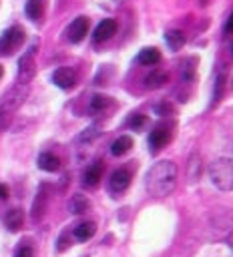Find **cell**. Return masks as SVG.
Returning a JSON list of instances; mask_svg holds the SVG:
<instances>
[{"instance_id":"cell-28","label":"cell","mask_w":233,"mask_h":257,"mask_svg":"<svg viewBox=\"0 0 233 257\" xmlns=\"http://www.w3.org/2000/svg\"><path fill=\"white\" fill-rule=\"evenodd\" d=\"M223 84H225V78H223V74H219V76H217V90H215V100H219V96H221V92H223Z\"/></svg>"},{"instance_id":"cell-6","label":"cell","mask_w":233,"mask_h":257,"mask_svg":"<svg viewBox=\"0 0 233 257\" xmlns=\"http://www.w3.org/2000/svg\"><path fill=\"white\" fill-rule=\"evenodd\" d=\"M52 82H54L58 88L68 90V88H72L74 82H76V72H74L72 68H68V66H60V68L54 70V74H52Z\"/></svg>"},{"instance_id":"cell-14","label":"cell","mask_w":233,"mask_h":257,"mask_svg":"<svg viewBox=\"0 0 233 257\" xmlns=\"http://www.w3.org/2000/svg\"><path fill=\"white\" fill-rule=\"evenodd\" d=\"M169 80V74L163 70H153L151 74L145 76V86L147 88H161L165 82Z\"/></svg>"},{"instance_id":"cell-3","label":"cell","mask_w":233,"mask_h":257,"mask_svg":"<svg viewBox=\"0 0 233 257\" xmlns=\"http://www.w3.org/2000/svg\"><path fill=\"white\" fill-rule=\"evenodd\" d=\"M24 96H26V86H14L0 102V131L6 128L10 124V118L12 114L16 112V108L24 102Z\"/></svg>"},{"instance_id":"cell-32","label":"cell","mask_w":233,"mask_h":257,"mask_svg":"<svg viewBox=\"0 0 233 257\" xmlns=\"http://www.w3.org/2000/svg\"><path fill=\"white\" fill-rule=\"evenodd\" d=\"M0 78H2V66H0Z\"/></svg>"},{"instance_id":"cell-22","label":"cell","mask_w":233,"mask_h":257,"mask_svg":"<svg viewBox=\"0 0 233 257\" xmlns=\"http://www.w3.org/2000/svg\"><path fill=\"white\" fill-rule=\"evenodd\" d=\"M44 211H46V195H44V191H40L32 205V219H40L44 215Z\"/></svg>"},{"instance_id":"cell-23","label":"cell","mask_w":233,"mask_h":257,"mask_svg":"<svg viewBox=\"0 0 233 257\" xmlns=\"http://www.w3.org/2000/svg\"><path fill=\"white\" fill-rule=\"evenodd\" d=\"M199 175H201V157L191 155V159H189V181L199 179Z\"/></svg>"},{"instance_id":"cell-12","label":"cell","mask_w":233,"mask_h":257,"mask_svg":"<svg viewBox=\"0 0 233 257\" xmlns=\"http://www.w3.org/2000/svg\"><path fill=\"white\" fill-rule=\"evenodd\" d=\"M38 167H40L42 171L54 173V171H58V167H60V159H58L56 155H52V153H40V157H38Z\"/></svg>"},{"instance_id":"cell-8","label":"cell","mask_w":233,"mask_h":257,"mask_svg":"<svg viewBox=\"0 0 233 257\" xmlns=\"http://www.w3.org/2000/svg\"><path fill=\"white\" fill-rule=\"evenodd\" d=\"M171 141V131L167 126H157L151 131V137H149V145H151V151L157 153L161 151L163 147H167V143Z\"/></svg>"},{"instance_id":"cell-21","label":"cell","mask_w":233,"mask_h":257,"mask_svg":"<svg viewBox=\"0 0 233 257\" xmlns=\"http://www.w3.org/2000/svg\"><path fill=\"white\" fill-rule=\"evenodd\" d=\"M24 10H26V16L28 18L40 20L42 14H44V4H42V0H28L26 6H24Z\"/></svg>"},{"instance_id":"cell-7","label":"cell","mask_w":233,"mask_h":257,"mask_svg":"<svg viewBox=\"0 0 233 257\" xmlns=\"http://www.w3.org/2000/svg\"><path fill=\"white\" fill-rule=\"evenodd\" d=\"M86 32H88V18H86V16L74 18V20L70 22L68 30H66L70 42H80V40L86 36Z\"/></svg>"},{"instance_id":"cell-5","label":"cell","mask_w":233,"mask_h":257,"mask_svg":"<svg viewBox=\"0 0 233 257\" xmlns=\"http://www.w3.org/2000/svg\"><path fill=\"white\" fill-rule=\"evenodd\" d=\"M32 76H34V48H30L18 60V80H20V84H26Z\"/></svg>"},{"instance_id":"cell-11","label":"cell","mask_w":233,"mask_h":257,"mask_svg":"<svg viewBox=\"0 0 233 257\" xmlns=\"http://www.w3.org/2000/svg\"><path fill=\"white\" fill-rule=\"evenodd\" d=\"M102 169H104V165L100 163V161H96V163H92L86 171H84V175H82V183H84V187H96L98 183H100V179H102Z\"/></svg>"},{"instance_id":"cell-1","label":"cell","mask_w":233,"mask_h":257,"mask_svg":"<svg viewBox=\"0 0 233 257\" xmlns=\"http://www.w3.org/2000/svg\"><path fill=\"white\" fill-rule=\"evenodd\" d=\"M145 185L153 197H167L177 185V165L173 161L155 163L147 173Z\"/></svg>"},{"instance_id":"cell-10","label":"cell","mask_w":233,"mask_h":257,"mask_svg":"<svg viewBox=\"0 0 233 257\" xmlns=\"http://www.w3.org/2000/svg\"><path fill=\"white\" fill-rule=\"evenodd\" d=\"M129 185H131V173H129L127 169H119V171H114V173L110 175L108 187H110L112 193H123Z\"/></svg>"},{"instance_id":"cell-19","label":"cell","mask_w":233,"mask_h":257,"mask_svg":"<svg viewBox=\"0 0 233 257\" xmlns=\"http://www.w3.org/2000/svg\"><path fill=\"white\" fill-rule=\"evenodd\" d=\"M70 211H72L74 215L88 213V211H90V201H88L84 195H74L72 201H70Z\"/></svg>"},{"instance_id":"cell-27","label":"cell","mask_w":233,"mask_h":257,"mask_svg":"<svg viewBox=\"0 0 233 257\" xmlns=\"http://www.w3.org/2000/svg\"><path fill=\"white\" fill-rule=\"evenodd\" d=\"M16 257H34V251H32V247L22 245V247L16 251Z\"/></svg>"},{"instance_id":"cell-2","label":"cell","mask_w":233,"mask_h":257,"mask_svg":"<svg viewBox=\"0 0 233 257\" xmlns=\"http://www.w3.org/2000/svg\"><path fill=\"white\" fill-rule=\"evenodd\" d=\"M211 183L221 191H233V159L221 157L209 167Z\"/></svg>"},{"instance_id":"cell-25","label":"cell","mask_w":233,"mask_h":257,"mask_svg":"<svg viewBox=\"0 0 233 257\" xmlns=\"http://www.w3.org/2000/svg\"><path fill=\"white\" fill-rule=\"evenodd\" d=\"M155 112L165 116V114H171V112H173V106H171L169 102H161V104H157V106H155Z\"/></svg>"},{"instance_id":"cell-13","label":"cell","mask_w":233,"mask_h":257,"mask_svg":"<svg viewBox=\"0 0 233 257\" xmlns=\"http://www.w3.org/2000/svg\"><path fill=\"white\" fill-rule=\"evenodd\" d=\"M110 104H112V100H110L108 96H104V94H94V96L90 98L88 110H90V114H100V112H104Z\"/></svg>"},{"instance_id":"cell-17","label":"cell","mask_w":233,"mask_h":257,"mask_svg":"<svg viewBox=\"0 0 233 257\" xmlns=\"http://www.w3.org/2000/svg\"><path fill=\"white\" fill-rule=\"evenodd\" d=\"M131 147H133V139H131V137H127V135H123V137H119V139L112 143L110 153H112L114 157H121V155L129 153V151H131Z\"/></svg>"},{"instance_id":"cell-4","label":"cell","mask_w":233,"mask_h":257,"mask_svg":"<svg viewBox=\"0 0 233 257\" xmlns=\"http://www.w3.org/2000/svg\"><path fill=\"white\" fill-rule=\"evenodd\" d=\"M24 42V30L20 26H10L0 36V54H12Z\"/></svg>"},{"instance_id":"cell-9","label":"cell","mask_w":233,"mask_h":257,"mask_svg":"<svg viewBox=\"0 0 233 257\" xmlns=\"http://www.w3.org/2000/svg\"><path fill=\"white\" fill-rule=\"evenodd\" d=\"M114 32H117V22H114L112 18H104V20H100L98 26L94 28L92 38H94V42H104V40H108Z\"/></svg>"},{"instance_id":"cell-16","label":"cell","mask_w":233,"mask_h":257,"mask_svg":"<svg viewBox=\"0 0 233 257\" xmlns=\"http://www.w3.org/2000/svg\"><path fill=\"white\" fill-rule=\"evenodd\" d=\"M161 60V52L157 48H143L139 52V62L145 66H155Z\"/></svg>"},{"instance_id":"cell-20","label":"cell","mask_w":233,"mask_h":257,"mask_svg":"<svg viewBox=\"0 0 233 257\" xmlns=\"http://www.w3.org/2000/svg\"><path fill=\"white\" fill-rule=\"evenodd\" d=\"M22 223H24V215H22L20 209H10L6 213V227L10 231H18L22 227Z\"/></svg>"},{"instance_id":"cell-15","label":"cell","mask_w":233,"mask_h":257,"mask_svg":"<svg viewBox=\"0 0 233 257\" xmlns=\"http://www.w3.org/2000/svg\"><path fill=\"white\" fill-rule=\"evenodd\" d=\"M94 231H96V225H94L92 221H84V223L76 225L72 233H74V237H76L78 241H86V239H90V237L94 235Z\"/></svg>"},{"instance_id":"cell-29","label":"cell","mask_w":233,"mask_h":257,"mask_svg":"<svg viewBox=\"0 0 233 257\" xmlns=\"http://www.w3.org/2000/svg\"><path fill=\"white\" fill-rule=\"evenodd\" d=\"M225 32H227V34H233V14H231L229 20L225 22Z\"/></svg>"},{"instance_id":"cell-30","label":"cell","mask_w":233,"mask_h":257,"mask_svg":"<svg viewBox=\"0 0 233 257\" xmlns=\"http://www.w3.org/2000/svg\"><path fill=\"white\" fill-rule=\"evenodd\" d=\"M8 187L6 185H0V199H8Z\"/></svg>"},{"instance_id":"cell-24","label":"cell","mask_w":233,"mask_h":257,"mask_svg":"<svg viewBox=\"0 0 233 257\" xmlns=\"http://www.w3.org/2000/svg\"><path fill=\"white\" fill-rule=\"evenodd\" d=\"M129 126H131L133 131H143V128L147 126V116H145V114H133V116L129 118Z\"/></svg>"},{"instance_id":"cell-18","label":"cell","mask_w":233,"mask_h":257,"mask_svg":"<svg viewBox=\"0 0 233 257\" xmlns=\"http://www.w3.org/2000/svg\"><path fill=\"white\" fill-rule=\"evenodd\" d=\"M165 40H167V44H169L171 50H179V48H183V44H185V34H183L181 30L173 28V30H169V32L165 34Z\"/></svg>"},{"instance_id":"cell-31","label":"cell","mask_w":233,"mask_h":257,"mask_svg":"<svg viewBox=\"0 0 233 257\" xmlns=\"http://www.w3.org/2000/svg\"><path fill=\"white\" fill-rule=\"evenodd\" d=\"M227 243H229V247H231V249H233V231H231V233H229V237H227Z\"/></svg>"},{"instance_id":"cell-26","label":"cell","mask_w":233,"mask_h":257,"mask_svg":"<svg viewBox=\"0 0 233 257\" xmlns=\"http://www.w3.org/2000/svg\"><path fill=\"white\" fill-rule=\"evenodd\" d=\"M92 137H98V128H96V126L86 128V133H82V135H80V141H90Z\"/></svg>"}]
</instances>
